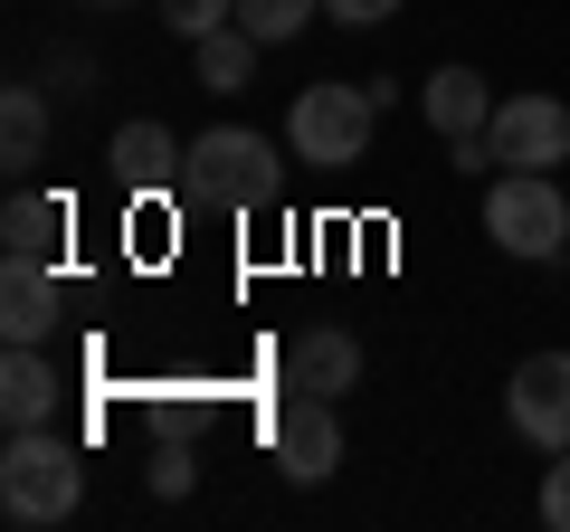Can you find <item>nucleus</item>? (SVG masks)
I'll return each mask as SVG.
<instances>
[{
	"instance_id": "nucleus-5",
	"label": "nucleus",
	"mask_w": 570,
	"mask_h": 532,
	"mask_svg": "<svg viewBox=\"0 0 570 532\" xmlns=\"http://www.w3.org/2000/svg\"><path fill=\"white\" fill-rule=\"evenodd\" d=\"M494 171H561L570 162V105L561 96H494Z\"/></svg>"
},
{
	"instance_id": "nucleus-14",
	"label": "nucleus",
	"mask_w": 570,
	"mask_h": 532,
	"mask_svg": "<svg viewBox=\"0 0 570 532\" xmlns=\"http://www.w3.org/2000/svg\"><path fill=\"white\" fill-rule=\"evenodd\" d=\"M0 162L10 171L48 162V96L39 86H10V96H0Z\"/></svg>"
},
{
	"instance_id": "nucleus-18",
	"label": "nucleus",
	"mask_w": 570,
	"mask_h": 532,
	"mask_svg": "<svg viewBox=\"0 0 570 532\" xmlns=\"http://www.w3.org/2000/svg\"><path fill=\"white\" fill-rule=\"evenodd\" d=\"M238 20V0H163V29L171 39H209V29Z\"/></svg>"
},
{
	"instance_id": "nucleus-21",
	"label": "nucleus",
	"mask_w": 570,
	"mask_h": 532,
	"mask_svg": "<svg viewBox=\"0 0 570 532\" xmlns=\"http://www.w3.org/2000/svg\"><path fill=\"white\" fill-rule=\"evenodd\" d=\"M86 10H124V0H86Z\"/></svg>"
},
{
	"instance_id": "nucleus-16",
	"label": "nucleus",
	"mask_w": 570,
	"mask_h": 532,
	"mask_svg": "<svg viewBox=\"0 0 570 532\" xmlns=\"http://www.w3.org/2000/svg\"><path fill=\"white\" fill-rule=\"evenodd\" d=\"M324 20V0H238V29L257 48H285V39H305V29Z\"/></svg>"
},
{
	"instance_id": "nucleus-7",
	"label": "nucleus",
	"mask_w": 570,
	"mask_h": 532,
	"mask_svg": "<svg viewBox=\"0 0 570 532\" xmlns=\"http://www.w3.org/2000/svg\"><path fill=\"white\" fill-rule=\"evenodd\" d=\"M266 447H276L285 485H324L333 466H343V400H285L276 418H266Z\"/></svg>"
},
{
	"instance_id": "nucleus-1",
	"label": "nucleus",
	"mask_w": 570,
	"mask_h": 532,
	"mask_svg": "<svg viewBox=\"0 0 570 532\" xmlns=\"http://www.w3.org/2000/svg\"><path fill=\"white\" fill-rule=\"evenodd\" d=\"M77 504H86V447L58 437V418L48 428H10V447H0V513L10 523H67Z\"/></svg>"
},
{
	"instance_id": "nucleus-15",
	"label": "nucleus",
	"mask_w": 570,
	"mask_h": 532,
	"mask_svg": "<svg viewBox=\"0 0 570 532\" xmlns=\"http://www.w3.org/2000/svg\"><path fill=\"white\" fill-rule=\"evenodd\" d=\"M190 67H200V86H209V96H238V86L257 77V39H247V29L228 20V29H209V39H190Z\"/></svg>"
},
{
	"instance_id": "nucleus-11",
	"label": "nucleus",
	"mask_w": 570,
	"mask_h": 532,
	"mask_svg": "<svg viewBox=\"0 0 570 532\" xmlns=\"http://www.w3.org/2000/svg\"><path fill=\"white\" fill-rule=\"evenodd\" d=\"M419 115H428V134H438V144H466V134H485V124H494V86L475 77V67H428Z\"/></svg>"
},
{
	"instance_id": "nucleus-9",
	"label": "nucleus",
	"mask_w": 570,
	"mask_h": 532,
	"mask_svg": "<svg viewBox=\"0 0 570 532\" xmlns=\"http://www.w3.org/2000/svg\"><path fill=\"white\" fill-rule=\"evenodd\" d=\"M285 390H305V400H352V390H362V333L305 324L295 343H285Z\"/></svg>"
},
{
	"instance_id": "nucleus-13",
	"label": "nucleus",
	"mask_w": 570,
	"mask_h": 532,
	"mask_svg": "<svg viewBox=\"0 0 570 532\" xmlns=\"http://www.w3.org/2000/svg\"><path fill=\"white\" fill-rule=\"evenodd\" d=\"M67 228H77L67 190H10V209H0V247L10 257H58Z\"/></svg>"
},
{
	"instance_id": "nucleus-20",
	"label": "nucleus",
	"mask_w": 570,
	"mask_h": 532,
	"mask_svg": "<svg viewBox=\"0 0 570 532\" xmlns=\"http://www.w3.org/2000/svg\"><path fill=\"white\" fill-rule=\"evenodd\" d=\"M324 20H343V29H381V20H400V0H324Z\"/></svg>"
},
{
	"instance_id": "nucleus-4",
	"label": "nucleus",
	"mask_w": 570,
	"mask_h": 532,
	"mask_svg": "<svg viewBox=\"0 0 570 532\" xmlns=\"http://www.w3.org/2000/svg\"><path fill=\"white\" fill-rule=\"evenodd\" d=\"M485 238L523 266H551L570 247V200L551 171H494L485 181Z\"/></svg>"
},
{
	"instance_id": "nucleus-2",
	"label": "nucleus",
	"mask_w": 570,
	"mask_h": 532,
	"mask_svg": "<svg viewBox=\"0 0 570 532\" xmlns=\"http://www.w3.org/2000/svg\"><path fill=\"white\" fill-rule=\"evenodd\" d=\"M276 190H285V162H276V144H266L257 124H209L200 144H190V162H181L190 209H266Z\"/></svg>"
},
{
	"instance_id": "nucleus-10",
	"label": "nucleus",
	"mask_w": 570,
	"mask_h": 532,
	"mask_svg": "<svg viewBox=\"0 0 570 532\" xmlns=\"http://www.w3.org/2000/svg\"><path fill=\"white\" fill-rule=\"evenodd\" d=\"M67 314V276L48 257H0V333L10 343H48Z\"/></svg>"
},
{
	"instance_id": "nucleus-8",
	"label": "nucleus",
	"mask_w": 570,
	"mask_h": 532,
	"mask_svg": "<svg viewBox=\"0 0 570 532\" xmlns=\"http://www.w3.org/2000/svg\"><path fill=\"white\" fill-rule=\"evenodd\" d=\"M181 162H190V144L171 134V124H153V115L115 124V144H105V171H115V190H134V200L181 190Z\"/></svg>"
},
{
	"instance_id": "nucleus-17",
	"label": "nucleus",
	"mask_w": 570,
	"mask_h": 532,
	"mask_svg": "<svg viewBox=\"0 0 570 532\" xmlns=\"http://www.w3.org/2000/svg\"><path fill=\"white\" fill-rule=\"evenodd\" d=\"M190 485H200V456H190V437L171 428L163 447H153V494H163V504H181Z\"/></svg>"
},
{
	"instance_id": "nucleus-3",
	"label": "nucleus",
	"mask_w": 570,
	"mask_h": 532,
	"mask_svg": "<svg viewBox=\"0 0 570 532\" xmlns=\"http://www.w3.org/2000/svg\"><path fill=\"white\" fill-rule=\"evenodd\" d=\"M371 124H381V105H371V86L352 77H314L305 96L285 105V152L314 171H352L371 152Z\"/></svg>"
},
{
	"instance_id": "nucleus-12",
	"label": "nucleus",
	"mask_w": 570,
	"mask_h": 532,
	"mask_svg": "<svg viewBox=\"0 0 570 532\" xmlns=\"http://www.w3.org/2000/svg\"><path fill=\"white\" fill-rule=\"evenodd\" d=\"M0 418L10 428H48L58 418V362L39 343H10V362H0Z\"/></svg>"
},
{
	"instance_id": "nucleus-6",
	"label": "nucleus",
	"mask_w": 570,
	"mask_h": 532,
	"mask_svg": "<svg viewBox=\"0 0 570 532\" xmlns=\"http://www.w3.org/2000/svg\"><path fill=\"white\" fill-rule=\"evenodd\" d=\"M504 428L523 437V447H542V456L570 447V352H532V362H513Z\"/></svg>"
},
{
	"instance_id": "nucleus-19",
	"label": "nucleus",
	"mask_w": 570,
	"mask_h": 532,
	"mask_svg": "<svg viewBox=\"0 0 570 532\" xmlns=\"http://www.w3.org/2000/svg\"><path fill=\"white\" fill-rule=\"evenodd\" d=\"M542 523H551V532H570V447L542 466Z\"/></svg>"
}]
</instances>
